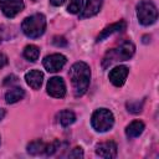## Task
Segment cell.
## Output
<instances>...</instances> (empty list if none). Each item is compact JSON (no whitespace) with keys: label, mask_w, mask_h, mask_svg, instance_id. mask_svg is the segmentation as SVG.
Returning a JSON list of instances; mask_svg holds the SVG:
<instances>
[{"label":"cell","mask_w":159,"mask_h":159,"mask_svg":"<svg viewBox=\"0 0 159 159\" xmlns=\"http://www.w3.org/2000/svg\"><path fill=\"white\" fill-rule=\"evenodd\" d=\"M70 80L73 87V93L76 97H81L86 93L89 86L91 70L86 62H76L70 68Z\"/></svg>","instance_id":"cell-1"},{"label":"cell","mask_w":159,"mask_h":159,"mask_svg":"<svg viewBox=\"0 0 159 159\" xmlns=\"http://www.w3.org/2000/svg\"><path fill=\"white\" fill-rule=\"evenodd\" d=\"M134 52H135L134 43L132 41H123L118 47L109 50L104 55V57L102 60V67L107 68L108 66H111L114 62L127 61V60H129L134 55Z\"/></svg>","instance_id":"cell-2"},{"label":"cell","mask_w":159,"mask_h":159,"mask_svg":"<svg viewBox=\"0 0 159 159\" xmlns=\"http://www.w3.org/2000/svg\"><path fill=\"white\" fill-rule=\"evenodd\" d=\"M22 32L30 39H37L43 35L46 30V17L42 14H34L27 16L21 24Z\"/></svg>","instance_id":"cell-3"},{"label":"cell","mask_w":159,"mask_h":159,"mask_svg":"<svg viewBox=\"0 0 159 159\" xmlns=\"http://www.w3.org/2000/svg\"><path fill=\"white\" fill-rule=\"evenodd\" d=\"M91 124L96 132H107V130L112 129V127L114 124L113 113L109 109L99 108L92 114Z\"/></svg>","instance_id":"cell-4"},{"label":"cell","mask_w":159,"mask_h":159,"mask_svg":"<svg viewBox=\"0 0 159 159\" xmlns=\"http://www.w3.org/2000/svg\"><path fill=\"white\" fill-rule=\"evenodd\" d=\"M137 17H138L139 22L144 26L153 25L158 19L157 6L149 0L140 1L137 5Z\"/></svg>","instance_id":"cell-5"},{"label":"cell","mask_w":159,"mask_h":159,"mask_svg":"<svg viewBox=\"0 0 159 159\" xmlns=\"http://www.w3.org/2000/svg\"><path fill=\"white\" fill-rule=\"evenodd\" d=\"M24 7L25 4L22 0H0V10L9 19L15 17L24 10Z\"/></svg>","instance_id":"cell-6"},{"label":"cell","mask_w":159,"mask_h":159,"mask_svg":"<svg viewBox=\"0 0 159 159\" xmlns=\"http://www.w3.org/2000/svg\"><path fill=\"white\" fill-rule=\"evenodd\" d=\"M66 56L61 55V53H52L48 55L43 58V67L46 68V71L48 72H57L60 71L65 65H66Z\"/></svg>","instance_id":"cell-7"},{"label":"cell","mask_w":159,"mask_h":159,"mask_svg":"<svg viewBox=\"0 0 159 159\" xmlns=\"http://www.w3.org/2000/svg\"><path fill=\"white\" fill-rule=\"evenodd\" d=\"M47 93L55 98H62L66 94V84L63 78L52 77L47 82Z\"/></svg>","instance_id":"cell-8"},{"label":"cell","mask_w":159,"mask_h":159,"mask_svg":"<svg viewBox=\"0 0 159 159\" xmlns=\"http://www.w3.org/2000/svg\"><path fill=\"white\" fill-rule=\"evenodd\" d=\"M128 72H129V70L127 66H116L113 70H111L108 78L112 82V84H114L116 87H120L124 84Z\"/></svg>","instance_id":"cell-9"},{"label":"cell","mask_w":159,"mask_h":159,"mask_svg":"<svg viewBox=\"0 0 159 159\" xmlns=\"http://www.w3.org/2000/svg\"><path fill=\"white\" fill-rule=\"evenodd\" d=\"M96 153H97V155H99L101 158H104V159L116 158V155H117V144L112 140L99 143V144L96 145Z\"/></svg>","instance_id":"cell-10"},{"label":"cell","mask_w":159,"mask_h":159,"mask_svg":"<svg viewBox=\"0 0 159 159\" xmlns=\"http://www.w3.org/2000/svg\"><path fill=\"white\" fill-rule=\"evenodd\" d=\"M102 4H103V0H87L86 5L83 6L80 14V19H87L97 15L102 7Z\"/></svg>","instance_id":"cell-11"},{"label":"cell","mask_w":159,"mask_h":159,"mask_svg":"<svg viewBox=\"0 0 159 159\" xmlns=\"http://www.w3.org/2000/svg\"><path fill=\"white\" fill-rule=\"evenodd\" d=\"M125 27H127V24H125V21H123V20H120V21H118V22H114V24H111L109 26L104 27V29L102 30V32L98 35L97 42L103 41L104 39H107L108 36H111V35H113V34L122 32L123 30H125Z\"/></svg>","instance_id":"cell-12"},{"label":"cell","mask_w":159,"mask_h":159,"mask_svg":"<svg viewBox=\"0 0 159 159\" xmlns=\"http://www.w3.org/2000/svg\"><path fill=\"white\" fill-rule=\"evenodd\" d=\"M25 81L31 88L39 89L43 82V73L39 70H31L25 75Z\"/></svg>","instance_id":"cell-13"},{"label":"cell","mask_w":159,"mask_h":159,"mask_svg":"<svg viewBox=\"0 0 159 159\" xmlns=\"http://www.w3.org/2000/svg\"><path fill=\"white\" fill-rule=\"evenodd\" d=\"M144 128H145V125H144V123L142 120H133L132 123H129L127 125V128H125V135L129 139L137 138V137H139L143 133Z\"/></svg>","instance_id":"cell-14"},{"label":"cell","mask_w":159,"mask_h":159,"mask_svg":"<svg viewBox=\"0 0 159 159\" xmlns=\"http://www.w3.org/2000/svg\"><path fill=\"white\" fill-rule=\"evenodd\" d=\"M24 97H25V91H24L21 87H14V88H11L10 91L6 92V94H5V101H6V103L12 104V103L19 102V101L22 99Z\"/></svg>","instance_id":"cell-15"},{"label":"cell","mask_w":159,"mask_h":159,"mask_svg":"<svg viewBox=\"0 0 159 159\" xmlns=\"http://www.w3.org/2000/svg\"><path fill=\"white\" fill-rule=\"evenodd\" d=\"M76 120V114L72 111L68 109H63L57 114V122L62 125V127H68L71 125L73 122Z\"/></svg>","instance_id":"cell-16"},{"label":"cell","mask_w":159,"mask_h":159,"mask_svg":"<svg viewBox=\"0 0 159 159\" xmlns=\"http://www.w3.org/2000/svg\"><path fill=\"white\" fill-rule=\"evenodd\" d=\"M40 56V48L35 45H27L24 48V57L31 62H35Z\"/></svg>","instance_id":"cell-17"},{"label":"cell","mask_w":159,"mask_h":159,"mask_svg":"<svg viewBox=\"0 0 159 159\" xmlns=\"http://www.w3.org/2000/svg\"><path fill=\"white\" fill-rule=\"evenodd\" d=\"M46 145L42 140H34L31 142L29 145H27V152L31 154V155H37V154H41V153H45V149H46Z\"/></svg>","instance_id":"cell-18"},{"label":"cell","mask_w":159,"mask_h":159,"mask_svg":"<svg viewBox=\"0 0 159 159\" xmlns=\"http://www.w3.org/2000/svg\"><path fill=\"white\" fill-rule=\"evenodd\" d=\"M82 9H83V0H71L67 6V11L71 14H78L82 11Z\"/></svg>","instance_id":"cell-19"},{"label":"cell","mask_w":159,"mask_h":159,"mask_svg":"<svg viewBox=\"0 0 159 159\" xmlns=\"http://www.w3.org/2000/svg\"><path fill=\"white\" fill-rule=\"evenodd\" d=\"M127 108L129 112L132 113H139L142 112V108H143V102H130V103H127Z\"/></svg>","instance_id":"cell-20"},{"label":"cell","mask_w":159,"mask_h":159,"mask_svg":"<svg viewBox=\"0 0 159 159\" xmlns=\"http://www.w3.org/2000/svg\"><path fill=\"white\" fill-rule=\"evenodd\" d=\"M70 158H83V150L81 147H76L72 149V152L68 153Z\"/></svg>","instance_id":"cell-21"},{"label":"cell","mask_w":159,"mask_h":159,"mask_svg":"<svg viewBox=\"0 0 159 159\" xmlns=\"http://www.w3.org/2000/svg\"><path fill=\"white\" fill-rule=\"evenodd\" d=\"M52 43L55 46H57V47H63V46L67 45V41L65 40L63 36H55L53 40H52Z\"/></svg>","instance_id":"cell-22"},{"label":"cell","mask_w":159,"mask_h":159,"mask_svg":"<svg viewBox=\"0 0 159 159\" xmlns=\"http://www.w3.org/2000/svg\"><path fill=\"white\" fill-rule=\"evenodd\" d=\"M12 82H17V77L11 75V76H9V77H6V78H5V81H4V84L6 86L7 83H12Z\"/></svg>","instance_id":"cell-23"},{"label":"cell","mask_w":159,"mask_h":159,"mask_svg":"<svg viewBox=\"0 0 159 159\" xmlns=\"http://www.w3.org/2000/svg\"><path fill=\"white\" fill-rule=\"evenodd\" d=\"M6 63H7V58H6V56H5L4 53L0 52V68L4 67Z\"/></svg>","instance_id":"cell-24"},{"label":"cell","mask_w":159,"mask_h":159,"mask_svg":"<svg viewBox=\"0 0 159 159\" xmlns=\"http://www.w3.org/2000/svg\"><path fill=\"white\" fill-rule=\"evenodd\" d=\"M65 1H66V0H50V2H51L53 6H60V5H62Z\"/></svg>","instance_id":"cell-25"},{"label":"cell","mask_w":159,"mask_h":159,"mask_svg":"<svg viewBox=\"0 0 159 159\" xmlns=\"http://www.w3.org/2000/svg\"><path fill=\"white\" fill-rule=\"evenodd\" d=\"M5 114H6V112H5V109L4 108H0V120L5 117Z\"/></svg>","instance_id":"cell-26"},{"label":"cell","mask_w":159,"mask_h":159,"mask_svg":"<svg viewBox=\"0 0 159 159\" xmlns=\"http://www.w3.org/2000/svg\"><path fill=\"white\" fill-rule=\"evenodd\" d=\"M0 143H1V142H0Z\"/></svg>","instance_id":"cell-27"}]
</instances>
